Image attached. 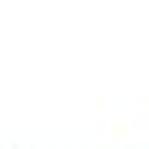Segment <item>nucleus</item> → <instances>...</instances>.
Segmentation results:
<instances>
[]
</instances>
